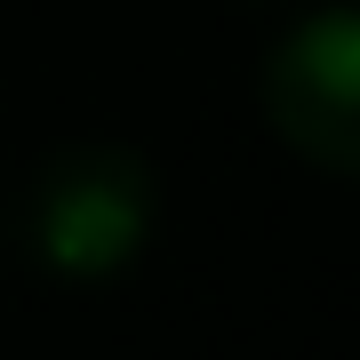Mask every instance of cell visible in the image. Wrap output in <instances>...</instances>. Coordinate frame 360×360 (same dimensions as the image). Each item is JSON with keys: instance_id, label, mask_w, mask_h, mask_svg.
Returning a JSON list of instances; mask_svg holds the SVG:
<instances>
[{"instance_id": "obj_2", "label": "cell", "mask_w": 360, "mask_h": 360, "mask_svg": "<svg viewBox=\"0 0 360 360\" xmlns=\"http://www.w3.org/2000/svg\"><path fill=\"white\" fill-rule=\"evenodd\" d=\"M264 120L328 176L360 168V16L345 0L296 16V32L264 56Z\"/></svg>"}, {"instance_id": "obj_1", "label": "cell", "mask_w": 360, "mask_h": 360, "mask_svg": "<svg viewBox=\"0 0 360 360\" xmlns=\"http://www.w3.org/2000/svg\"><path fill=\"white\" fill-rule=\"evenodd\" d=\"M153 217H160V176L136 144H72L40 168L32 257L65 281H112L153 240Z\"/></svg>"}]
</instances>
